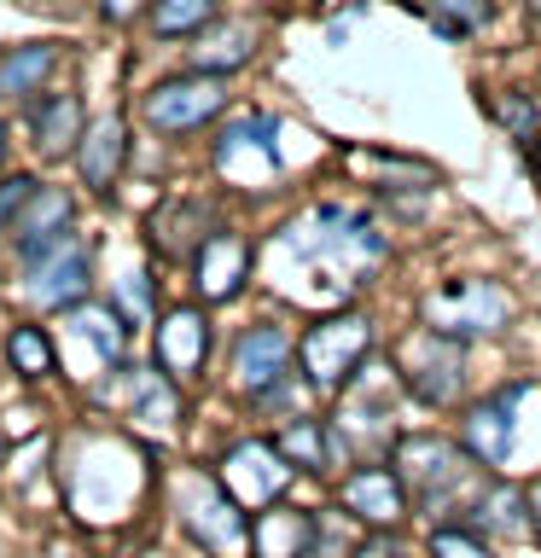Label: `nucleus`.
<instances>
[{"label":"nucleus","instance_id":"obj_3","mask_svg":"<svg viewBox=\"0 0 541 558\" xmlns=\"http://www.w3.org/2000/svg\"><path fill=\"white\" fill-rule=\"evenodd\" d=\"M506 314H513V296H506L501 279H443V286L425 296V326L454 338V343L501 331Z\"/></svg>","mask_w":541,"mask_h":558},{"label":"nucleus","instance_id":"obj_2","mask_svg":"<svg viewBox=\"0 0 541 558\" xmlns=\"http://www.w3.org/2000/svg\"><path fill=\"white\" fill-rule=\"evenodd\" d=\"M373 355V320L366 314H332V320H314L297 343V361L314 390H344L349 378L361 373V361Z\"/></svg>","mask_w":541,"mask_h":558},{"label":"nucleus","instance_id":"obj_16","mask_svg":"<svg viewBox=\"0 0 541 558\" xmlns=\"http://www.w3.org/2000/svg\"><path fill=\"white\" fill-rule=\"evenodd\" d=\"M251 59H256V24H244V17H216V24H204L199 47H192V70H204V76H227V70H239Z\"/></svg>","mask_w":541,"mask_h":558},{"label":"nucleus","instance_id":"obj_13","mask_svg":"<svg viewBox=\"0 0 541 558\" xmlns=\"http://www.w3.org/2000/svg\"><path fill=\"white\" fill-rule=\"evenodd\" d=\"M76 169H82V186H94L99 198H111L122 169H129V122L122 117L87 122L82 140H76Z\"/></svg>","mask_w":541,"mask_h":558},{"label":"nucleus","instance_id":"obj_21","mask_svg":"<svg viewBox=\"0 0 541 558\" xmlns=\"http://www.w3.org/2000/svg\"><path fill=\"white\" fill-rule=\"evenodd\" d=\"M274 448H279L286 465H303V471H326L332 465V442H326L321 418H297V425H286L274 436Z\"/></svg>","mask_w":541,"mask_h":558},{"label":"nucleus","instance_id":"obj_4","mask_svg":"<svg viewBox=\"0 0 541 558\" xmlns=\"http://www.w3.org/2000/svg\"><path fill=\"white\" fill-rule=\"evenodd\" d=\"M221 111H227V82L204 76V70H181V76H164L140 94V117L157 134H192L204 122H216Z\"/></svg>","mask_w":541,"mask_h":558},{"label":"nucleus","instance_id":"obj_15","mask_svg":"<svg viewBox=\"0 0 541 558\" xmlns=\"http://www.w3.org/2000/svg\"><path fill=\"white\" fill-rule=\"evenodd\" d=\"M344 506L356 512L361 523H396L401 512H408V495H401V477L390 465H361L344 477Z\"/></svg>","mask_w":541,"mask_h":558},{"label":"nucleus","instance_id":"obj_28","mask_svg":"<svg viewBox=\"0 0 541 558\" xmlns=\"http://www.w3.org/2000/svg\"><path fill=\"white\" fill-rule=\"evenodd\" d=\"M146 7H152V0H99V12L111 17V24H129V17H140Z\"/></svg>","mask_w":541,"mask_h":558},{"label":"nucleus","instance_id":"obj_1","mask_svg":"<svg viewBox=\"0 0 541 558\" xmlns=\"http://www.w3.org/2000/svg\"><path fill=\"white\" fill-rule=\"evenodd\" d=\"M401 460V495H413L425 512H443L454 500H478L471 495V453L460 442H448V436H401L396 448Z\"/></svg>","mask_w":541,"mask_h":558},{"label":"nucleus","instance_id":"obj_27","mask_svg":"<svg viewBox=\"0 0 541 558\" xmlns=\"http://www.w3.org/2000/svg\"><path fill=\"white\" fill-rule=\"evenodd\" d=\"M495 111H501V122H506V129H513V134L524 140V146H530V134L541 129V117H536V105H530V99H501V105H495Z\"/></svg>","mask_w":541,"mask_h":558},{"label":"nucleus","instance_id":"obj_30","mask_svg":"<svg viewBox=\"0 0 541 558\" xmlns=\"http://www.w3.org/2000/svg\"><path fill=\"white\" fill-rule=\"evenodd\" d=\"M524 151H530V169H536V186H541V129L530 134V146H524Z\"/></svg>","mask_w":541,"mask_h":558},{"label":"nucleus","instance_id":"obj_12","mask_svg":"<svg viewBox=\"0 0 541 558\" xmlns=\"http://www.w3.org/2000/svg\"><path fill=\"white\" fill-rule=\"evenodd\" d=\"M24 122H29V140H35V151L41 157H64V151H76V140L87 129V111H82V94L76 87H41L29 105H24Z\"/></svg>","mask_w":541,"mask_h":558},{"label":"nucleus","instance_id":"obj_7","mask_svg":"<svg viewBox=\"0 0 541 558\" xmlns=\"http://www.w3.org/2000/svg\"><path fill=\"white\" fill-rule=\"evenodd\" d=\"M24 291H29V303H41V308H76V303H87V291H94L87 244L76 233H64L47 256L24 262Z\"/></svg>","mask_w":541,"mask_h":558},{"label":"nucleus","instance_id":"obj_10","mask_svg":"<svg viewBox=\"0 0 541 558\" xmlns=\"http://www.w3.org/2000/svg\"><path fill=\"white\" fill-rule=\"evenodd\" d=\"M157 373L164 378H199L204 373V355H209V314L199 303H181L157 320Z\"/></svg>","mask_w":541,"mask_h":558},{"label":"nucleus","instance_id":"obj_19","mask_svg":"<svg viewBox=\"0 0 541 558\" xmlns=\"http://www.w3.org/2000/svg\"><path fill=\"white\" fill-rule=\"evenodd\" d=\"M216 17H221V0H152L146 29L157 41H187V35H199L204 24H216Z\"/></svg>","mask_w":541,"mask_h":558},{"label":"nucleus","instance_id":"obj_32","mask_svg":"<svg viewBox=\"0 0 541 558\" xmlns=\"http://www.w3.org/2000/svg\"><path fill=\"white\" fill-rule=\"evenodd\" d=\"M0 163H7V122H0Z\"/></svg>","mask_w":541,"mask_h":558},{"label":"nucleus","instance_id":"obj_11","mask_svg":"<svg viewBox=\"0 0 541 558\" xmlns=\"http://www.w3.org/2000/svg\"><path fill=\"white\" fill-rule=\"evenodd\" d=\"M221 483H227V500L233 506H268L291 483V465L279 460L274 442H239L221 460Z\"/></svg>","mask_w":541,"mask_h":558},{"label":"nucleus","instance_id":"obj_23","mask_svg":"<svg viewBox=\"0 0 541 558\" xmlns=\"http://www.w3.org/2000/svg\"><path fill=\"white\" fill-rule=\"evenodd\" d=\"M175 408H181V401H175V378H164L157 366L134 378V418L140 425H169Z\"/></svg>","mask_w":541,"mask_h":558},{"label":"nucleus","instance_id":"obj_31","mask_svg":"<svg viewBox=\"0 0 541 558\" xmlns=\"http://www.w3.org/2000/svg\"><path fill=\"white\" fill-rule=\"evenodd\" d=\"M356 558H401V553H396V547H361Z\"/></svg>","mask_w":541,"mask_h":558},{"label":"nucleus","instance_id":"obj_5","mask_svg":"<svg viewBox=\"0 0 541 558\" xmlns=\"http://www.w3.org/2000/svg\"><path fill=\"white\" fill-rule=\"evenodd\" d=\"M396 366H401V384H408L425 408H448V401L460 396V384H466V343L419 326L413 338H401Z\"/></svg>","mask_w":541,"mask_h":558},{"label":"nucleus","instance_id":"obj_18","mask_svg":"<svg viewBox=\"0 0 541 558\" xmlns=\"http://www.w3.org/2000/svg\"><path fill=\"white\" fill-rule=\"evenodd\" d=\"M309 535H314L309 512H262V518L251 523L256 558H303V553H309Z\"/></svg>","mask_w":541,"mask_h":558},{"label":"nucleus","instance_id":"obj_9","mask_svg":"<svg viewBox=\"0 0 541 558\" xmlns=\"http://www.w3.org/2000/svg\"><path fill=\"white\" fill-rule=\"evenodd\" d=\"M192 286H199L204 303H227L239 296V286L251 279V239L233 233V227H216V233L199 239V256H192Z\"/></svg>","mask_w":541,"mask_h":558},{"label":"nucleus","instance_id":"obj_25","mask_svg":"<svg viewBox=\"0 0 541 558\" xmlns=\"http://www.w3.org/2000/svg\"><path fill=\"white\" fill-rule=\"evenodd\" d=\"M35 186H41V181H35V174H24V169H17V174H0V233L17 221V209L29 204Z\"/></svg>","mask_w":541,"mask_h":558},{"label":"nucleus","instance_id":"obj_14","mask_svg":"<svg viewBox=\"0 0 541 558\" xmlns=\"http://www.w3.org/2000/svg\"><path fill=\"white\" fill-rule=\"evenodd\" d=\"M70 216H76V204H70V192H64V186H35V192H29V204L17 209V221L7 227V233L17 239V262L47 256L52 244L70 233Z\"/></svg>","mask_w":541,"mask_h":558},{"label":"nucleus","instance_id":"obj_26","mask_svg":"<svg viewBox=\"0 0 541 558\" xmlns=\"http://www.w3.org/2000/svg\"><path fill=\"white\" fill-rule=\"evenodd\" d=\"M431 553L436 558H489V547L471 530H436L431 535Z\"/></svg>","mask_w":541,"mask_h":558},{"label":"nucleus","instance_id":"obj_17","mask_svg":"<svg viewBox=\"0 0 541 558\" xmlns=\"http://www.w3.org/2000/svg\"><path fill=\"white\" fill-rule=\"evenodd\" d=\"M59 64V47L52 41H24V47H7L0 52V99L7 105H29L41 94V82L52 76Z\"/></svg>","mask_w":541,"mask_h":558},{"label":"nucleus","instance_id":"obj_6","mask_svg":"<svg viewBox=\"0 0 541 558\" xmlns=\"http://www.w3.org/2000/svg\"><path fill=\"white\" fill-rule=\"evenodd\" d=\"M524 396H530V384H506V390L495 396H483V401H471L466 418H460V442L466 453L478 465L489 471H506V460H513V448H518V408H524Z\"/></svg>","mask_w":541,"mask_h":558},{"label":"nucleus","instance_id":"obj_29","mask_svg":"<svg viewBox=\"0 0 541 558\" xmlns=\"http://www.w3.org/2000/svg\"><path fill=\"white\" fill-rule=\"evenodd\" d=\"M524 506H530V523H536V535H541V483L530 488V495H524Z\"/></svg>","mask_w":541,"mask_h":558},{"label":"nucleus","instance_id":"obj_24","mask_svg":"<svg viewBox=\"0 0 541 558\" xmlns=\"http://www.w3.org/2000/svg\"><path fill=\"white\" fill-rule=\"evenodd\" d=\"M7 355H12V366L24 378H47L52 373V343H47L41 326H12L7 331Z\"/></svg>","mask_w":541,"mask_h":558},{"label":"nucleus","instance_id":"obj_8","mask_svg":"<svg viewBox=\"0 0 541 558\" xmlns=\"http://www.w3.org/2000/svg\"><path fill=\"white\" fill-rule=\"evenodd\" d=\"M291 338H286V326H274V320H256V326H244L239 331V343H233V373H239V390L262 401L274 390V384H286L291 373Z\"/></svg>","mask_w":541,"mask_h":558},{"label":"nucleus","instance_id":"obj_20","mask_svg":"<svg viewBox=\"0 0 541 558\" xmlns=\"http://www.w3.org/2000/svg\"><path fill=\"white\" fill-rule=\"evenodd\" d=\"M64 320L99 349V361H105V366H117V361H122V314H117L111 303H76V308H64Z\"/></svg>","mask_w":541,"mask_h":558},{"label":"nucleus","instance_id":"obj_22","mask_svg":"<svg viewBox=\"0 0 541 558\" xmlns=\"http://www.w3.org/2000/svg\"><path fill=\"white\" fill-rule=\"evenodd\" d=\"M436 35H448V41H466V35L489 29V17H495V0H425Z\"/></svg>","mask_w":541,"mask_h":558}]
</instances>
